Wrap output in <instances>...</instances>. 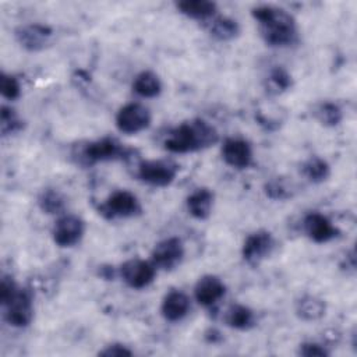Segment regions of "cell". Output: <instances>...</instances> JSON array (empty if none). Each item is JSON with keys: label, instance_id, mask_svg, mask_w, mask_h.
<instances>
[{"label": "cell", "instance_id": "obj_1", "mask_svg": "<svg viewBox=\"0 0 357 357\" xmlns=\"http://www.w3.org/2000/svg\"><path fill=\"white\" fill-rule=\"evenodd\" d=\"M258 22L264 42L273 47H286L297 42L296 20L286 10L275 6H258L251 11Z\"/></svg>", "mask_w": 357, "mask_h": 357}, {"label": "cell", "instance_id": "obj_2", "mask_svg": "<svg viewBox=\"0 0 357 357\" xmlns=\"http://www.w3.org/2000/svg\"><path fill=\"white\" fill-rule=\"evenodd\" d=\"M219 134L208 121L195 119L173 128L165 139V149L172 153L197 152L216 144Z\"/></svg>", "mask_w": 357, "mask_h": 357}, {"label": "cell", "instance_id": "obj_3", "mask_svg": "<svg viewBox=\"0 0 357 357\" xmlns=\"http://www.w3.org/2000/svg\"><path fill=\"white\" fill-rule=\"evenodd\" d=\"M130 151L114 138H100L84 145L79 151V162L93 165L98 162L119 160L127 158Z\"/></svg>", "mask_w": 357, "mask_h": 357}, {"label": "cell", "instance_id": "obj_4", "mask_svg": "<svg viewBox=\"0 0 357 357\" xmlns=\"http://www.w3.org/2000/svg\"><path fill=\"white\" fill-rule=\"evenodd\" d=\"M4 319L14 328H25L33 318L32 293L28 289H18L13 298L3 305Z\"/></svg>", "mask_w": 357, "mask_h": 357}, {"label": "cell", "instance_id": "obj_5", "mask_svg": "<svg viewBox=\"0 0 357 357\" xmlns=\"http://www.w3.org/2000/svg\"><path fill=\"white\" fill-rule=\"evenodd\" d=\"M99 212L107 219L132 218L141 212V205L132 192L119 190L106 198V201L99 206Z\"/></svg>", "mask_w": 357, "mask_h": 357}, {"label": "cell", "instance_id": "obj_6", "mask_svg": "<svg viewBox=\"0 0 357 357\" xmlns=\"http://www.w3.org/2000/svg\"><path fill=\"white\" fill-rule=\"evenodd\" d=\"M151 112L141 103H127L116 114V127L124 134H137L151 124Z\"/></svg>", "mask_w": 357, "mask_h": 357}, {"label": "cell", "instance_id": "obj_7", "mask_svg": "<svg viewBox=\"0 0 357 357\" xmlns=\"http://www.w3.org/2000/svg\"><path fill=\"white\" fill-rule=\"evenodd\" d=\"M137 174L141 181L153 187L170 185L177 176V166L169 160H144Z\"/></svg>", "mask_w": 357, "mask_h": 357}, {"label": "cell", "instance_id": "obj_8", "mask_svg": "<svg viewBox=\"0 0 357 357\" xmlns=\"http://www.w3.org/2000/svg\"><path fill=\"white\" fill-rule=\"evenodd\" d=\"M119 273L128 287L144 289L155 280L156 266L152 261L149 262L141 258H132L120 266Z\"/></svg>", "mask_w": 357, "mask_h": 357}, {"label": "cell", "instance_id": "obj_9", "mask_svg": "<svg viewBox=\"0 0 357 357\" xmlns=\"http://www.w3.org/2000/svg\"><path fill=\"white\" fill-rule=\"evenodd\" d=\"M273 247L275 240L272 233L268 230H257L248 234L244 240L241 247V255L247 264L255 266L271 255Z\"/></svg>", "mask_w": 357, "mask_h": 357}, {"label": "cell", "instance_id": "obj_10", "mask_svg": "<svg viewBox=\"0 0 357 357\" xmlns=\"http://www.w3.org/2000/svg\"><path fill=\"white\" fill-rule=\"evenodd\" d=\"M184 258V244L178 237H167L159 241L152 252L151 261L156 268L172 271L181 264Z\"/></svg>", "mask_w": 357, "mask_h": 357}, {"label": "cell", "instance_id": "obj_11", "mask_svg": "<svg viewBox=\"0 0 357 357\" xmlns=\"http://www.w3.org/2000/svg\"><path fill=\"white\" fill-rule=\"evenodd\" d=\"M85 233L84 220L75 215L60 216L52 230L53 241L59 247H73L82 238Z\"/></svg>", "mask_w": 357, "mask_h": 357}, {"label": "cell", "instance_id": "obj_12", "mask_svg": "<svg viewBox=\"0 0 357 357\" xmlns=\"http://www.w3.org/2000/svg\"><path fill=\"white\" fill-rule=\"evenodd\" d=\"M17 42L28 52H40L43 50L52 35L53 29L49 25L32 22V24H24L18 26L14 32Z\"/></svg>", "mask_w": 357, "mask_h": 357}, {"label": "cell", "instance_id": "obj_13", "mask_svg": "<svg viewBox=\"0 0 357 357\" xmlns=\"http://www.w3.org/2000/svg\"><path fill=\"white\" fill-rule=\"evenodd\" d=\"M303 227L310 240L318 244L328 243L337 237V227L322 213L310 212L303 220Z\"/></svg>", "mask_w": 357, "mask_h": 357}, {"label": "cell", "instance_id": "obj_14", "mask_svg": "<svg viewBox=\"0 0 357 357\" xmlns=\"http://www.w3.org/2000/svg\"><path fill=\"white\" fill-rule=\"evenodd\" d=\"M222 158L233 169H245L252 163V148L243 138H227L222 145Z\"/></svg>", "mask_w": 357, "mask_h": 357}, {"label": "cell", "instance_id": "obj_15", "mask_svg": "<svg viewBox=\"0 0 357 357\" xmlns=\"http://www.w3.org/2000/svg\"><path fill=\"white\" fill-rule=\"evenodd\" d=\"M226 293V286L220 278L215 275H205L198 279L194 287V296L199 305L212 307Z\"/></svg>", "mask_w": 357, "mask_h": 357}, {"label": "cell", "instance_id": "obj_16", "mask_svg": "<svg viewBox=\"0 0 357 357\" xmlns=\"http://www.w3.org/2000/svg\"><path fill=\"white\" fill-rule=\"evenodd\" d=\"M190 311V297L181 290H170L162 300L160 312L169 322L183 319Z\"/></svg>", "mask_w": 357, "mask_h": 357}, {"label": "cell", "instance_id": "obj_17", "mask_svg": "<svg viewBox=\"0 0 357 357\" xmlns=\"http://www.w3.org/2000/svg\"><path fill=\"white\" fill-rule=\"evenodd\" d=\"M188 213L199 220L206 219L213 206V192L209 188H197L192 191L185 201Z\"/></svg>", "mask_w": 357, "mask_h": 357}, {"label": "cell", "instance_id": "obj_18", "mask_svg": "<svg viewBox=\"0 0 357 357\" xmlns=\"http://www.w3.org/2000/svg\"><path fill=\"white\" fill-rule=\"evenodd\" d=\"M177 10L192 20L208 21L216 15L218 6L209 0H183L176 4Z\"/></svg>", "mask_w": 357, "mask_h": 357}, {"label": "cell", "instance_id": "obj_19", "mask_svg": "<svg viewBox=\"0 0 357 357\" xmlns=\"http://www.w3.org/2000/svg\"><path fill=\"white\" fill-rule=\"evenodd\" d=\"M208 32L220 42H227L233 40L240 35V25L236 20L230 17H222V15H215L213 18L206 21Z\"/></svg>", "mask_w": 357, "mask_h": 357}, {"label": "cell", "instance_id": "obj_20", "mask_svg": "<svg viewBox=\"0 0 357 357\" xmlns=\"http://www.w3.org/2000/svg\"><path fill=\"white\" fill-rule=\"evenodd\" d=\"M294 311L300 319L311 322L321 319L325 315L326 307L324 300H321L319 297L312 294H304L296 301Z\"/></svg>", "mask_w": 357, "mask_h": 357}, {"label": "cell", "instance_id": "obj_21", "mask_svg": "<svg viewBox=\"0 0 357 357\" xmlns=\"http://www.w3.org/2000/svg\"><path fill=\"white\" fill-rule=\"evenodd\" d=\"M225 322L233 329L247 331L255 325V314L247 305L233 304L225 314Z\"/></svg>", "mask_w": 357, "mask_h": 357}, {"label": "cell", "instance_id": "obj_22", "mask_svg": "<svg viewBox=\"0 0 357 357\" xmlns=\"http://www.w3.org/2000/svg\"><path fill=\"white\" fill-rule=\"evenodd\" d=\"M132 89L142 98H156L162 92V82L155 73L145 70L135 75L132 81Z\"/></svg>", "mask_w": 357, "mask_h": 357}, {"label": "cell", "instance_id": "obj_23", "mask_svg": "<svg viewBox=\"0 0 357 357\" xmlns=\"http://www.w3.org/2000/svg\"><path fill=\"white\" fill-rule=\"evenodd\" d=\"M301 174L311 183L319 184L328 180L331 174V166L329 163L319 158V156H311L301 165Z\"/></svg>", "mask_w": 357, "mask_h": 357}, {"label": "cell", "instance_id": "obj_24", "mask_svg": "<svg viewBox=\"0 0 357 357\" xmlns=\"http://www.w3.org/2000/svg\"><path fill=\"white\" fill-rule=\"evenodd\" d=\"M38 205L47 215H59L66 208V199L57 190L46 188L39 194Z\"/></svg>", "mask_w": 357, "mask_h": 357}, {"label": "cell", "instance_id": "obj_25", "mask_svg": "<svg viewBox=\"0 0 357 357\" xmlns=\"http://www.w3.org/2000/svg\"><path fill=\"white\" fill-rule=\"evenodd\" d=\"M315 117L322 126L335 127L342 121L343 113H342V109L336 103L322 102L315 109Z\"/></svg>", "mask_w": 357, "mask_h": 357}, {"label": "cell", "instance_id": "obj_26", "mask_svg": "<svg viewBox=\"0 0 357 357\" xmlns=\"http://www.w3.org/2000/svg\"><path fill=\"white\" fill-rule=\"evenodd\" d=\"M266 84L269 93L278 95L287 91L291 86V75L283 67L276 66L269 71Z\"/></svg>", "mask_w": 357, "mask_h": 357}, {"label": "cell", "instance_id": "obj_27", "mask_svg": "<svg viewBox=\"0 0 357 357\" xmlns=\"http://www.w3.org/2000/svg\"><path fill=\"white\" fill-rule=\"evenodd\" d=\"M0 126H1V134L6 137L14 132H18L22 128V120L20 119L18 113L14 109L8 106H1Z\"/></svg>", "mask_w": 357, "mask_h": 357}, {"label": "cell", "instance_id": "obj_28", "mask_svg": "<svg viewBox=\"0 0 357 357\" xmlns=\"http://www.w3.org/2000/svg\"><path fill=\"white\" fill-rule=\"evenodd\" d=\"M0 91H1L3 98L8 99V100L17 99L21 95L20 81L11 74L1 73V75H0Z\"/></svg>", "mask_w": 357, "mask_h": 357}, {"label": "cell", "instance_id": "obj_29", "mask_svg": "<svg viewBox=\"0 0 357 357\" xmlns=\"http://www.w3.org/2000/svg\"><path fill=\"white\" fill-rule=\"evenodd\" d=\"M265 192L272 199H286L291 194L289 191V187L279 178H273L265 184Z\"/></svg>", "mask_w": 357, "mask_h": 357}, {"label": "cell", "instance_id": "obj_30", "mask_svg": "<svg viewBox=\"0 0 357 357\" xmlns=\"http://www.w3.org/2000/svg\"><path fill=\"white\" fill-rule=\"evenodd\" d=\"M298 354L304 357H328L329 351L325 346L315 342H305L301 343L298 347Z\"/></svg>", "mask_w": 357, "mask_h": 357}, {"label": "cell", "instance_id": "obj_31", "mask_svg": "<svg viewBox=\"0 0 357 357\" xmlns=\"http://www.w3.org/2000/svg\"><path fill=\"white\" fill-rule=\"evenodd\" d=\"M18 289L20 287L13 280V278H10V276H3L1 278V283H0V303H1V307L6 305L13 298V296L17 293Z\"/></svg>", "mask_w": 357, "mask_h": 357}, {"label": "cell", "instance_id": "obj_32", "mask_svg": "<svg viewBox=\"0 0 357 357\" xmlns=\"http://www.w3.org/2000/svg\"><path fill=\"white\" fill-rule=\"evenodd\" d=\"M98 354L103 356V357H123V356H132V351L121 343H113V344L106 346Z\"/></svg>", "mask_w": 357, "mask_h": 357}]
</instances>
